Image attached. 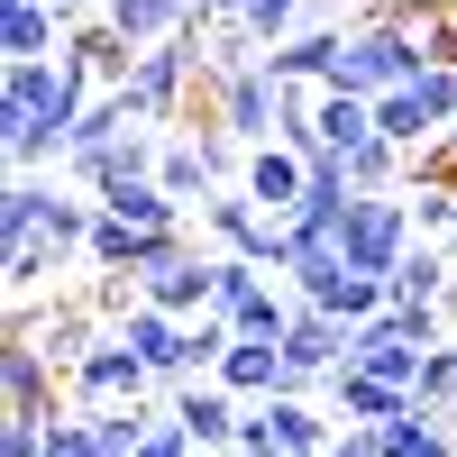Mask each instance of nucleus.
<instances>
[{"label":"nucleus","instance_id":"obj_1","mask_svg":"<svg viewBox=\"0 0 457 457\" xmlns=\"http://www.w3.org/2000/svg\"><path fill=\"white\" fill-rule=\"evenodd\" d=\"M421 64H430V46H421V28H411V19H357L348 46H338V64H329V83L375 101V92H403Z\"/></svg>","mask_w":457,"mask_h":457},{"label":"nucleus","instance_id":"obj_2","mask_svg":"<svg viewBox=\"0 0 457 457\" xmlns=\"http://www.w3.org/2000/svg\"><path fill=\"white\" fill-rule=\"evenodd\" d=\"M411 193H348V211H338L329 228V247L357 265V275H394V265L411 256Z\"/></svg>","mask_w":457,"mask_h":457},{"label":"nucleus","instance_id":"obj_3","mask_svg":"<svg viewBox=\"0 0 457 457\" xmlns=\"http://www.w3.org/2000/svg\"><path fill=\"white\" fill-rule=\"evenodd\" d=\"M202 73H211V64H202V19H193L183 37H165V46H146V55H137V73H129L137 120H156V129L183 120V110L202 101Z\"/></svg>","mask_w":457,"mask_h":457},{"label":"nucleus","instance_id":"obj_4","mask_svg":"<svg viewBox=\"0 0 457 457\" xmlns=\"http://www.w3.org/2000/svg\"><path fill=\"white\" fill-rule=\"evenodd\" d=\"M202 120H220L238 146H265L275 137V73L265 64H228V73H202Z\"/></svg>","mask_w":457,"mask_h":457},{"label":"nucleus","instance_id":"obj_5","mask_svg":"<svg viewBox=\"0 0 457 457\" xmlns=\"http://www.w3.org/2000/svg\"><path fill=\"white\" fill-rule=\"evenodd\" d=\"M284 366H293V394H312L329 385L338 366H348V320L320 312V302H302L293 293V320H284Z\"/></svg>","mask_w":457,"mask_h":457},{"label":"nucleus","instance_id":"obj_6","mask_svg":"<svg viewBox=\"0 0 457 457\" xmlns=\"http://www.w3.org/2000/svg\"><path fill=\"white\" fill-rule=\"evenodd\" d=\"M146 385H156V366H146L120 329H110L101 348L73 366V394H83V403H146Z\"/></svg>","mask_w":457,"mask_h":457},{"label":"nucleus","instance_id":"obj_7","mask_svg":"<svg viewBox=\"0 0 457 457\" xmlns=\"http://www.w3.org/2000/svg\"><path fill=\"white\" fill-rule=\"evenodd\" d=\"M329 403H338V421H357V430H385V421H403L411 403V385H394V375H375V366H338L329 375Z\"/></svg>","mask_w":457,"mask_h":457},{"label":"nucleus","instance_id":"obj_8","mask_svg":"<svg viewBox=\"0 0 457 457\" xmlns=\"http://www.w3.org/2000/svg\"><path fill=\"white\" fill-rule=\"evenodd\" d=\"M137 293H146V302H165L174 320H202V312H211V293H220V265L183 247V256H165V265H146Z\"/></svg>","mask_w":457,"mask_h":457},{"label":"nucleus","instance_id":"obj_9","mask_svg":"<svg viewBox=\"0 0 457 457\" xmlns=\"http://www.w3.org/2000/svg\"><path fill=\"white\" fill-rule=\"evenodd\" d=\"M338 46H348V28H338V19H312V28H293V37L265 46V73H275V83H329Z\"/></svg>","mask_w":457,"mask_h":457},{"label":"nucleus","instance_id":"obj_10","mask_svg":"<svg viewBox=\"0 0 457 457\" xmlns=\"http://www.w3.org/2000/svg\"><path fill=\"white\" fill-rule=\"evenodd\" d=\"M64 385H73V375L37 348V338H10V348H0V394H10V411H55Z\"/></svg>","mask_w":457,"mask_h":457},{"label":"nucleus","instance_id":"obj_11","mask_svg":"<svg viewBox=\"0 0 457 457\" xmlns=\"http://www.w3.org/2000/svg\"><path fill=\"white\" fill-rule=\"evenodd\" d=\"M238 411H247V403H238V394H228V385H220V375H193V385H174V421H183V430H193V439H202L211 457H220L228 439H238Z\"/></svg>","mask_w":457,"mask_h":457},{"label":"nucleus","instance_id":"obj_12","mask_svg":"<svg viewBox=\"0 0 457 457\" xmlns=\"http://www.w3.org/2000/svg\"><path fill=\"white\" fill-rule=\"evenodd\" d=\"M247 193L275 211V220H293V211H302V193H312V165H302L284 137H265V146H247Z\"/></svg>","mask_w":457,"mask_h":457},{"label":"nucleus","instance_id":"obj_13","mask_svg":"<svg viewBox=\"0 0 457 457\" xmlns=\"http://www.w3.org/2000/svg\"><path fill=\"white\" fill-rule=\"evenodd\" d=\"M220 385L256 403V394H293V366H284V338H228V357H220Z\"/></svg>","mask_w":457,"mask_h":457},{"label":"nucleus","instance_id":"obj_14","mask_svg":"<svg viewBox=\"0 0 457 457\" xmlns=\"http://www.w3.org/2000/svg\"><path fill=\"white\" fill-rule=\"evenodd\" d=\"M64 37H73V19L64 10H46V0H0V55H64Z\"/></svg>","mask_w":457,"mask_h":457},{"label":"nucleus","instance_id":"obj_15","mask_svg":"<svg viewBox=\"0 0 457 457\" xmlns=\"http://www.w3.org/2000/svg\"><path fill=\"white\" fill-rule=\"evenodd\" d=\"M64 55H83V64H92V83H129L146 46H137L129 28H110V19H73V37H64Z\"/></svg>","mask_w":457,"mask_h":457},{"label":"nucleus","instance_id":"obj_16","mask_svg":"<svg viewBox=\"0 0 457 457\" xmlns=\"http://www.w3.org/2000/svg\"><path fill=\"white\" fill-rule=\"evenodd\" d=\"M101 19L129 28L137 46H165V37H183V28L202 19V0H101Z\"/></svg>","mask_w":457,"mask_h":457},{"label":"nucleus","instance_id":"obj_17","mask_svg":"<svg viewBox=\"0 0 457 457\" xmlns=\"http://www.w3.org/2000/svg\"><path fill=\"white\" fill-rule=\"evenodd\" d=\"M101 211H120L129 228H183V202L165 193L156 174H129V183H110V193H92Z\"/></svg>","mask_w":457,"mask_h":457},{"label":"nucleus","instance_id":"obj_18","mask_svg":"<svg viewBox=\"0 0 457 457\" xmlns=\"http://www.w3.org/2000/svg\"><path fill=\"white\" fill-rule=\"evenodd\" d=\"M448 284H457V275H448V256H439L430 238H411V256H403V265H394V275H385V293L403 302V312H421V302H439Z\"/></svg>","mask_w":457,"mask_h":457},{"label":"nucleus","instance_id":"obj_19","mask_svg":"<svg viewBox=\"0 0 457 457\" xmlns=\"http://www.w3.org/2000/svg\"><path fill=\"white\" fill-rule=\"evenodd\" d=\"M348 183H357V193H403V183H411V146H394L385 129H375L366 146H348Z\"/></svg>","mask_w":457,"mask_h":457},{"label":"nucleus","instance_id":"obj_20","mask_svg":"<svg viewBox=\"0 0 457 457\" xmlns=\"http://www.w3.org/2000/svg\"><path fill=\"white\" fill-rule=\"evenodd\" d=\"M366 137H375V101L320 83V146H338V156H348V146H366Z\"/></svg>","mask_w":457,"mask_h":457},{"label":"nucleus","instance_id":"obj_21","mask_svg":"<svg viewBox=\"0 0 457 457\" xmlns=\"http://www.w3.org/2000/svg\"><path fill=\"white\" fill-rule=\"evenodd\" d=\"M46 211H55V183H46V174H19L10 193H0V247L37 238V228H46Z\"/></svg>","mask_w":457,"mask_h":457},{"label":"nucleus","instance_id":"obj_22","mask_svg":"<svg viewBox=\"0 0 457 457\" xmlns=\"http://www.w3.org/2000/svg\"><path fill=\"white\" fill-rule=\"evenodd\" d=\"M375 129H385L394 146H411V156H421V146L439 137V120L421 110V92H411V83H403V92H375Z\"/></svg>","mask_w":457,"mask_h":457},{"label":"nucleus","instance_id":"obj_23","mask_svg":"<svg viewBox=\"0 0 457 457\" xmlns=\"http://www.w3.org/2000/svg\"><path fill=\"white\" fill-rule=\"evenodd\" d=\"M137 247H146V228H129L120 211H101V220H92V247H83V256L101 265V275H137Z\"/></svg>","mask_w":457,"mask_h":457},{"label":"nucleus","instance_id":"obj_24","mask_svg":"<svg viewBox=\"0 0 457 457\" xmlns=\"http://www.w3.org/2000/svg\"><path fill=\"white\" fill-rule=\"evenodd\" d=\"M64 265H73V256L46 238V228H37V238H19V247H10V293H46Z\"/></svg>","mask_w":457,"mask_h":457},{"label":"nucleus","instance_id":"obj_25","mask_svg":"<svg viewBox=\"0 0 457 457\" xmlns=\"http://www.w3.org/2000/svg\"><path fill=\"white\" fill-rule=\"evenodd\" d=\"M228 329H238V338H284V320H293V293L284 284H256L247 302H238V312H220Z\"/></svg>","mask_w":457,"mask_h":457},{"label":"nucleus","instance_id":"obj_26","mask_svg":"<svg viewBox=\"0 0 457 457\" xmlns=\"http://www.w3.org/2000/svg\"><path fill=\"white\" fill-rule=\"evenodd\" d=\"M403 193H411V228H421V238H448V220H457V183H439V174H411Z\"/></svg>","mask_w":457,"mask_h":457},{"label":"nucleus","instance_id":"obj_27","mask_svg":"<svg viewBox=\"0 0 457 457\" xmlns=\"http://www.w3.org/2000/svg\"><path fill=\"white\" fill-rule=\"evenodd\" d=\"M55 439V411H10V430H0V457H46Z\"/></svg>","mask_w":457,"mask_h":457},{"label":"nucleus","instance_id":"obj_28","mask_svg":"<svg viewBox=\"0 0 457 457\" xmlns=\"http://www.w3.org/2000/svg\"><path fill=\"white\" fill-rule=\"evenodd\" d=\"M211 19H247V0H202V28Z\"/></svg>","mask_w":457,"mask_h":457},{"label":"nucleus","instance_id":"obj_29","mask_svg":"<svg viewBox=\"0 0 457 457\" xmlns=\"http://www.w3.org/2000/svg\"><path fill=\"white\" fill-rule=\"evenodd\" d=\"M46 10H64V19H83V10H92V0H46Z\"/></svg>","mask_w":457,"mask_h":457},{"label":"nucleus","instance_id":"obj_30","mask_svg":"<svg viewBox=\"0 0 457 457\" xmlns=\"http://www.w3.org/2000/svg\"><path fill=\"white\" fill-rule=\"evenodd\" d=\"M220 457H284V448H220Z\"/></svg>","mask_w":457,"mask_h":457},{"label":"nucleus","instance_id":"obj_31","mask_svg":"<svg viewBox=\"0 0 457 457\" xmlns=\"http://www.w3.org/2000/svg\"><path fill=\"white\" fill-rule=\"evenodd\" d=\"M411 10H448V0H411Z\"/></svg>","mask_w":457,"mask_h":457},{"label":"nucleus","instance_id":"obj_32","mask_svg":"<svg viewBox=\"0 0 457 457\" xmlns=\"http://www.w3.org/2000/svg\"><path fill=\"white\" fill-rule=\"evenodd\" d=\"M448 247H457V220H448Z\"/></svg>","mask_w":457,"mask_h":457},{"label":"nucleus","instance_id":"obj_33","mask_svg":"<svg viewBox=\"0 0 457 457\" xmlns=\"http://www.w3.org/2000/svg\"><path fill=\"white\" fill-rule=\"evenodd\" d=\"M448 137H457V120H448Z\"/></svg>","mask_w":457,"mask_h":457}]
</instances>
